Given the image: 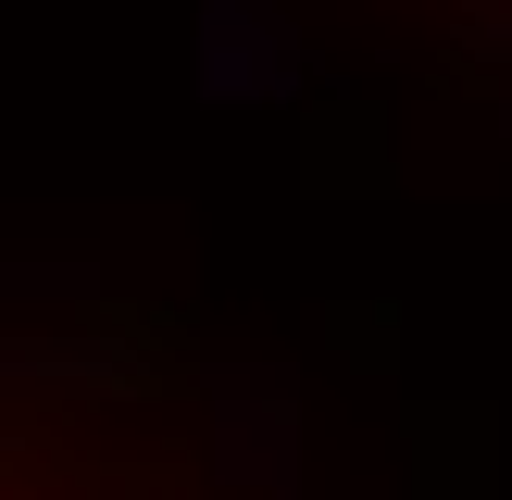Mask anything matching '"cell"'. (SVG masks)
<instances>
[{"label":"cell","mask_w":512,"mask_h":500,"mask_svg":"<svg viewBox=\"0 0 512 500\" xmlns=\"http://www.w3.org/2000/svg\"><path fill=\"white\" fill-rule=\"evenodd\" d=\"M325 25L400 38L438 75H512V0H225V38H263V50H300Z\"/></svg>","instance_id":"1"}]
</instances>
